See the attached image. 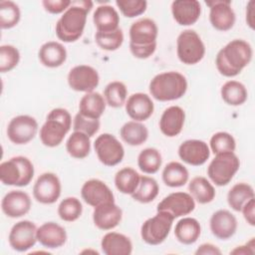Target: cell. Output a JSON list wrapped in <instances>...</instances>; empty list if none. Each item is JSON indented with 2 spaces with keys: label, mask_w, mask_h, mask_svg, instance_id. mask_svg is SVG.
Masks as SVG:
<instances>
[{
  "label": "cell",
  "mask_w": 255,
  "mask_h": 255,
  "mask_svg": "<svg viewBox=\"0 0 255 255\" xmlns=\"http://www.w3.org/2000/svg\"><path fill=\"white\" fill-rule=\"evenodd\" d=\"M162 163L160 152L154 147L142 149L137 156V165L139 169L147 174H153L158 171Z\"/></svg>",
  "instance_id": "f35d334b"
},
{
  "label": "cell",
  "mask_w": 255,
  "mask_h": 255,
  "mask_svg": "<svg viewBox=\"0 0 255 255\" xmlns=\"http://www.w3.org/2000/svg\"><path fill=\"white\" fill-rule=\"evenodd\" d=\"M188 190L193 199L200 204L209 203L215 197L213 185L203 176L193 177L188 184Z\"/></svg>",
  "instance_id": "d6a6232c"
},
{
  "label": "cell",
  "mask_w": 255,
  "mask_h": 255,
  "mask_svg": "<svg viewBox=\"0 0 255 255\" xmlns=\"http://www.w3.org/2000/svg\"><path fill=\"white\" fill-rule=\"evenodd\" d=\"M38 57L42 65L47 68H58L67 59L66 48L59 42L49 41L44 43L38 52Z\"/></svg>",
  "instance_id": "4316f807"
},
{
  "label": "cell",
  "mask_w": 255,
  "mask_h": 255,
  "mask_svg": "<svg viewBox=\"0 0 255 255\" xmlns=\"http://www.w3.org/2000/svg\"><path fill=\"white\" fill-rule=\"evenodd\" d=\"M162 180L169 187L183 186L189 178L187 168L178 161L168 162L162 170Z\"/></svg>",
  "instance_id": "1f68e13d"
},
{
  "label": "cell",
  "mask_w": 255,
  "mask_h": 255,
  "mask_svg": "<svg viewBox=\"0 0 255 255\" xmlns=\"http://www.w3.org/2000/svg\"><path fill=\"white\" fill-rule=\"evenodd\" d=\"M126 112L128 116L135 122H143L151 117L154 106L150 97L143 93H135L130 95L126 104Z\"/></svg>",
  "instance_id": "7402d4cb"
},
{
  "label": "cell",
  "mask_w": 255,
  "mask_h": 255,
  "mask_svg": "<svg viewBox=\"0 0 255 255\" xmlns=\"http://www.w3.org/2000/svg\"><path fill=\"white\" fill-rule=\"evenodd\" d=\"M61 190L59 177L53 172H44L34 183L33 196L42 204H52L59 199Z\"/></svg>",
  "instance_id": "7c38bea8"
},
{
  "label": "cell",
  "mask_w": 255,
  "mask_h": 255,
  "mask_svg": "<svg viewBox=\"0 0 255 255\" xmlns=\"http://www.w3.org/2000/svg\"><path fill=\"white\" fill-rule=\"evenodd\" d=\"M174 218L166 211L157 213L146 219L140 228L141 239L149 245H159L168 236Z\"/></svg>",
  "instance_id": "ba28073f"
},
{
  "label": "cell",
  "mask_w": 255,
  "mask_h": 255,
  "mask_svg": "<svg viewBox=\"0 0 255 255\" xmlns=\"http://www.w3.org/2000/svg\"><path fill=\"white\" fill-rule=\"evenodd\" d=\"M240 166V160L234 152L215 154L207 167V175L215 185L228 184Z\"/></svg>",
  "instance_id": "8992f818"
},
{
  "label": "cell",
  "mask_w": 255,
  "mask_h": 255,
  "mask_svg": "<svg viewBox=\"0 0 255 255\" xmlns=\"http://www.w3.org/2000/svg\"><path fill=\"white\" fill-rule=\"evenodd\" d=\"M200 234L201 226L195 218L183 217L175 224L174 235L177 241L184 245L195 243Z\"/></svg>",
  "instance_id": "f546056e"
},
{
  "label": "cell",
  "mask_w": 255,
  "mask_h": 255,
  "mask_svg": "<svg viewBox=\"0 0 255 255\" xmlns=\"http://www.w3.org/2000/svg\"><path fill=\"white\" fill-rule=\"evenodd\" d=\"M210 148L214 154L223 152H234L236 141L234 137L226 131H218L210 138Z\"/></svg>",
  "instance_id": "ee69618b"
},
{
  "label": "cell",
  "mask_w": 255,
  "mask_h": 255,
  "mask_svg": "<svg viewBox=\"0 0 255 255\" xmlns=\"http://www.w3.org/2000/svg\"><path fill=\"white\" fill-rule=\"evenodd\" d=\"M34 165L22 155L11 157L0 164V180L5 185L27 186L34 176Z\"/></svg>",
  "instance_id": "5b68a950"
},
{
  "label": "cell",
  "mask_w": 255,
  "mask_h": 255,
  "mask_svg": "<svg viewBox=\"0 0 255 255\" xmlns=\"http://www.w3.org/2000/svg\"><path fill=\"white\" fill-rule=\"evenodd\" d=\"M244 219L251 226L255 225V197L248 200L241 209Z\"/></svg>",
  "instance_id": "f907efd6"
},
{
  "label": "cell",
  "mask_w": 255,
  "mask_h": 255,
  "mask_svg": "<svg viewBox=\"0 0 255 255\" xmlns=\"http://www.w3.org/2000/svg\"><path fill=\"white\" fill-rule=\"evenodd\" d=\"M184 121V111L178 106H171L162 113L159 120V129L164 135L174 137L181 132Z\"/></svg>",
  "instance_id": "cb8c5ba5"
},
{
  "label": "cell",
  "mask_w": 255,
  "mask_h": 255,
  "mask_svg": "<svg viewBox=\"0 0 255 255\" xmlns=\"http://www.w3.org/2000/svg\"><path fill=\"white\" fill-rule=\"evenodd\" d=\"M158 28L149 18H141L133 22L129 28V45L146 47L156 44Z\"/></svg>",
  "instance_id": "2e32d148"
},
{
  "label": "cell",
  "mask_w": 255,
  "mask_h": 255,
  "mask_svg": "<svg viewBox=\"0 0 255 255\" xmlns=\"http://www.w3.org/2000/svg\"><path fill=\"white\" fill-rule=\"evenodd\" d=\"M211 233L218 239L226 240L231 238L237 230L236 217L226 209L215 211L209 221Z\"/></svg>",
  "instance_id": "ffe728a7"
},
{
  "label": "cell",
  "mask_w": 255,
  "mask_h": 255,
  "mask_svg": "<svg viewBox=\"0 0 255 255\" xmlns=\"http://www.w3.org/2000/svg\"><path fill=\"white\" fill-rule=\"evenodd\" d=\"M81 195L84 201L93 207L106 202H115V196L110 187L97 178L89 179L83 184Z\"/></svg>",
  "instance_id": "e0dca14e"
},
{
  "label": "cell",
  "mask_w": 255,
  "mask_h": 255,
  "mask_svg": "<svg viewBox=\"0 0 255 255\" xmlns=\"http://www.w3.org/2000/svg\"><path fill=\"white\" fill-rule=\"evenodd\" d=\"M254 253H255L254 238H251L250 241L247 242L245 245L237 246L230 251V254H235V255H252Z\"/></svg>",
  "instance_id": "f5cc1de1"
},
{
  "label": "cell",
  "mask_w": 255,
  "mask_h": 255,
  "mask_svg": "<svg viewBox=\"0 0 255 255\" xmlns=\"http://www.w3.org/2000/svg\"><path fill=\"white\" fill-rule=\"evenodd\" d=\"M155 49H156V44L146 46V47H136V46L129 45L130 53L137 59L149 58L151 55H153V53L155 52Z\"/></svg>",
  "instance_id": "681fc988"
},
{
  "label": "cell",
  "mask_w": 255,
  "mask_h": 255,
  "mask_svg": "<svg viewBox=\"0 0 255 255\" xmlns=\"http://www.w3.org/2000/svg\"><path fill=\"white\" fill-rule=\"evenodd\" d=\"M254 197L253 187L245 182L234 184L227 193L228 205L235 211H241L243 205Z\"/></svg>",
  "instance_id": "8d00e7d4"
},
{
  "label": "cell",
  "mask_w": 255,
  "mask_h": 255,
  "mask_svg": "<svg viewBox=\"0 0 255 255\" xmlns=\"http://www.w3.org/2000/svg\"><path fill=\"white\" fill-rule=\"evenodd\" d=\"M120 134L126 143L136 146L142 144L147 139L148 129L140 122L129 121L121 128Z\"/></svg>",
  "instance_id": "4dcf8cb0"
},
{
  "label": "cell",
  "mask_w": 255,
  "mask_h": 255,
  "mask_svg": "<svg viewBox=\"0 0 255 255\" xmlns=\"http://www.w3.org/2000/svg\"><path fill=\"white\" fill-rule=\"evenodd\" d=\"M21 18L19 6L13 1H0V27L1 29H11L15 27Z\"/></svg>",
  "instance_id": "60d3db41"
},
{
  "label": "cell",
  "mask_w": 255,
  "mask_h": 255,
  "mask_svg": "<svg viewBox=\"0 0 255 255\" xmlns=\"http://www.w3.org/2000/svg\"><path fill=\"white\" fill-rule=\"evenodd\" d=\"M178 156L185 163L199 166L204 164L210 156L207 143L200 139H187L178 147Z\"/></svg>",
  "instance_id": "ac0fdd59"
},
{
  "label": "cell",
  "mask_w": 255,
  "mask_h": 255,
  "mask_svg": "<svg viewBox=\"0 0 255 255\" xmlns=\"http://www.w3.org/2000/svg\"><path fill=\"white\" fill-rule=\"evenodd\" d=\"M139 179L140 175L135 169L132 167H124L116 173L115 185L120 192L131 195L135 191Z\"/></svg>",
  "instance_id": "d590c367"
},
{
  "label": "cell",
  "mask_w": 255,
  "mask_h": 255,
  "mask_svg": "<svg viewBox=\"0 0 255 255\" xmlns=\"http://www.w3.org/2000/svg\"><path fill=\"white\" fill-rule=\"evenodd\" d=\"M72 4L70 0H44L42 5L45 10L51 14H60L65 12Z\"/></svg>",
  "instance_id": "c3c4849f"
},
{
  "label": "cell",
  "mask_w": 255,
  "mask_h": 255,
  "mask_svg": "<svg viewBox=\"0 0 255 255\" xmlns=\"http://www.w3.org/2000/svg\"><path fill=\"white\" fill-rule=\"evenodd\" d=\"M221 250L211 244V243H203L201 244L195 251V255H220Z\"/></svg>",
  "instance_id": "816d5d0a"
},
{
  "label": "cell",
  "mask_w": 255,
  "mask_h": 255,
  "mask_svg": "<svg viewBox=\"0 0 255 255\" xmlns=\"http://www.w3.org/2000/svg\"><path fill=\"white\" fill-rule=\"evenodd\" d=\"M253 50L251 45L242 39H234L220 49L216 55L215 65L218 72L227 78H232L251 62Z\"/></svg>",
  "instance_id": "6da1fadb"
},
{
  "label": "cell",
  "mask_w": 255,
  "mask_h": 255,
  "mask_svg": "<svg viewBox=\"0 0 255 255\" xmlns=\"http://www.w3.org/2000/svg\"><path fill=\"white\" fill-rule=\"evenodd\" d=\"M176 53L179 61L185 65L200 62L205 55V46L194 30L182 31L176 40Z\"/></svg>",
  "instance_id": "52a82bcc"
},
{
  "label": "cell",
  "mask_w": 255,
  "mask_h": 255,
  "mask_svg": "<svg viewBox=\"0 0 255 255\" xmlns=\"http://www.w3.org/2000/svg\"><path fill=\"white\" fill-rule=\"evenodd\" d=\"M83 213V205L80 199L74 196L66 197L58 206L59 217L67 222H73L80 218Z\"/></svg>",
  "instance_id": "b9f144b4"
},
{
  "label": "cell",
  "mask_w": 255,
  "mask_h": 255,
  "mask_svg": "<svg viewBox=\"0 0 255 255\" xmlns=\"http://www.w3.org/2000/svg\"><path fill=\"white\" fill-rule=\"evenodd\" d=\"M222 100L229 106H241L248 98L246 87L238 81L226 82L220 90Z\"/></svg>",
  "instance_id": "836d02e7"
},
{
  "label": "cell",
  "mask_w": 255,
  "mask_h": 255,
  "mask_svg": "<svg viewBox=\"0 0 255 255\" xmlns=\"http://www.w3.org/2000/svg\"><path fill=\"white\" fill-rule=\"evenodd\" d=\"M72 117L63 108L53 109L40 128V139L45 146H58L71 129Z\"/></svg>",
  "instance_id": "277c9868"
},
{
  "label": "cell",
  "mask_w": 255,
  "mask_h": 255,
  "mask_svg": "<svg viewBox=\"0 0 255 255\" xmlns=\"http://www.w3.org/2000/svg\"><path fill=\"white\" fill-rule=\"evenodd\" d=\"M148 88L151 97L159 102L175 101L186 93L187 81L178 72H163L151 79Z\"/></svg>",
  "instance_id": "3957f363"
},
{
  "label": "cell",
  "mask_w": 255,
  "mask_h": 255,
  "mask_svg": "<svg viewBox=\"0 0 255 255\" xmlns=\"http://www.w3.org/2000/svg\"><path fill=\"white\" fill-rule=\"evenodd\" d=\"M123 218V211L115 202H106L95 207L93 211L94 224L102 230L117 227Z\"/></svg>",
  "instance_id": "44dd1931"
},
{
  "label": "cell",
  "mask_w": 255,
  "mask_h": 255,
  "mask_svg": "<svg viewBox=\"0 0 255 255\" xmlns=\"http://www.w3.org/2000/svg\"><path fill=\"white\" fill-rule=\"evenodd\" d=\"M68 85L76 92L92 93L99 86L100 76L96 69L88 65H78L68 74Z\"/></svg>",
  "instance_id": "4fadbf2b"
},
{
  "label": "cell",
  "mask_w": 255,
  "mask_h": 255,
  "mask_svg": "<svg viewBox=\"0 0 255 255\" xmlns=\"http://www.w3.org/2000/svg\"><path fill=\"white\" fill-rule=\"evenodd\" d=\"M100 120H93L82 116L81 114H77L74 118L73 122V129L74 131H81L89 135L90 137L95 135L100 129Z\"/></svg>",
  "instance_id": "7dc6e473"
},
{
  "label": "cell",
  "mask_w": 255,
  "mask_h": 255,
  "mask_svg": "<svg viewBox=\"0 0 255 255\" xmlns=\"http://www.w3.org/2000/svg\"><path fill=\"white\" fill-rule=\"evenodd\" d=\"M94 148L99 160L107 166L119 164L125 156L123 144L111 133L100 134L94 142Z\"/></svg>",
  "instance_id": "9c48e42d"
},
{
  "label": "cell",
  "mask_w": 255,
  "mask_h": 255,
  "mask_svg": "<svg viewBox=\"0 0 255 255\" xmlns=\"http://www.w3.org/2000/svg\"><path fill=\"white\" fill-rule=\"evenodd\" d=\"M20 61L18 49L12 45H2L0 47V72L6 73L13 70Z\"/></svg>",
  "instance_id": "f6af8a7d"
},
{
  "label": "cell",
  "mask_w": 255,
  "mask_h": 255,
  "mask_svg": "<svg viewBox=\"0 0 255 255\" xmlns=\"http://www.w3.org/2000/svg\"><path fill=\"white\" fill-rule=\"evenodd\" d=\"M93 5L90 0L72 1L71 6L63 13L56 24L57 37L66 43L79 40L84 33L87 16Z\"/></svg>",
  "instance_id": "7a4b0ae2"
},
{
  "label": "cell",
  "mask_w": 255,
  "mask_h": 255,
  "mask_svg": "<svg viewBox=\"0 0 255 255\" xmlns=\"http://www.w3.org/2000/svg\"><path fill=\"white\" fill-rule=\"evenodd\" d=\"M159 191L157 181L149 176H140L139 183L135 191L131 194L132 199L140 203H149L155 199Z\"/></svg>",
  "instance_id": "74e56055"
},
{
  "label": "cell",
  "mask_w": 255,
  "mask_h": 255,
  "mask_svg": "<svg viewBox=\"0 0 255 255\" xmlns=\"http://www.w3.org/2000/svg\"><path fill=\"white\" fill-rule=\"evenodd\" d=\"M9 245L18 252H25L36 244L37 227L34 222L29 220H21L15 223L8 236Z\"/></svg>",
  "instance_id": "8fae6325"
},
{
  "label": "cell",
  "mask_w": 255,
  "mask_h": 255,
  "mask_svg": "<svg viewBox=\"0 0 255 255\" xmlns=\"http://www.w3.org/2000/svg\"><path fill=\"white\" fill-rule=\"evenodd\" d=\"M254 7H255V2L253 0L249 1L247 6H246V23L247 25L251 28L254 29Z\"/></svg>",
  "instance_id": "db71d44e"
},
{
  "label": "cell",
  "mask_w": 255,
  "mask_h": 255,
  "mask_svg": "<svg viewBox=\"0 0 255 255\" xmlns=\"http://www.w3.org/2000/svg\"><path fill=\"white\" fill-rule=\"evenodd\" d=\"M128 90L126 85L120 81L109 83L104 90V98L107 105L112 108H121L127 102Z\"/></svg>",
  "instance_id": "ab89813d"
},
{
  "label": "cell",
  "mask_w": 255,
  "mask_h": 255,
  "mask_svg": "<svg viewBox=\"0 0 255 255\" xmlns=\"http://www.w3.org/2000/svg\"><path fill=\"white\" fill-rule=\"evenodd\" d=\"M101 248L106 255H129L132 252V243L122 233L108 232L102 238Z\"/></svg>",
  "instance_id": "484cf974"
},
{
  "label": "cell",
  "mask_w": 255,
  "mask_h": 255,
  "mask_svg": "<svg viewBox=\"0 0 255 255\" xmlns=\"http://www.w3.org/2000/svg\"><path fill=\"white\" fill-rule=\"evenodd\" d=\"M205 4L210 8L209 21L213 28L224 32L230 30L234 26L236 16L231 7V1H206Z\"/></svg>",
  "instance_id": "9a60e30c"
},
{
  "label": "cell",
  "mask_w": 255,
  "mask_h": 255,
  "mask_svg": "<svg viewBox=\"0 0 255 255\" xmlns=\"http://www.w3.org/2000/svg\"><path fill=\"white\" fill-rule=\"evenodd\" d=\"M38 131L37 121L28 115L13 118L7 127V136L15 144H26L31 141Z\"/></svg>",
  "instance_id": "30bf717a"
},
{
  "label": "cell",
  "mask_w": 255,
  "mask_h": 255,
  "mask_svg": "<svg viewBox=\"0 0 255 255\" xmlns=\"http://www.w3.org/2000/svg\"><path fill=\"white\" fill-rule=\"evenodd\" d=\"M93 21L98 32H111L119 29L120 16L111 5H100L96 8Z\"/></svg>",
  "instance_id": "83f0119b"
},
{
  "label": "cell",
  "mask_w": 255,
  "mask_h": 255,
  "mask_svg": "<svg viewBox=\"0 0 255 255\" xmlns=\"http://www.w3.org/2000/svg\"><path fill=\"white\" fill-rule=\"evenodd\" d=\"M106 100L100 93H87L80 100L79 114L89 119L100 120L106 110Z\"/></svg>",
  "instance_id": "f1b7e54d"
},
{
  "label": "cell",
  "mask_w": 255,
  "mask_h": 255,
  "mask_svg": "<svg viewBox=\"0 0 255 255\" xmlns=\"http://www.w3.org/2000/svg\"><path fill=\"white\" fill-rule=\"evenodd\" d=\"M116 5L125 17L134 18L145 12L147 2L144 0H117Z\"/></svg>",
  "instance_id": "bcb514c9"
},
{
  "label": "cell",
  "mask_w": 255,
  "mask_h": 255,
  "mask_svg": "<svg viewBox=\"0 0 255 255\" xmlns=\"http://www.w3.org/2000/svg\"><path fill=\"white\" fill-rule=\"evenodd\" d=\"M171 13L177 24L190 26L199 19L201 5L196 0H175L171 3Z\"/></svg>",
  "instance_id": "603a6c76"
},
{
  "label": "cell",
  "mask_w": 255,
  "mask_h": 255,
  "mask_svg": "<svg viewBox=\"0 0 255 255\" xmlns=\"http://www.w3.org/2000/svg\"><path fill=\"white\" fill-rule=\"evenodd\" d=\"M31 198L22 190H11L5 194L1 202L3 213L10 218H19L30 211Z\"/></svg>",
  "instance_id": "d6986e66"
},
{
  "label": "cell",
  "mask_w": 255,
  "mask_h": 255,
  "mask_svg": "<svg viewBox=\"0 0 255 255\" xmlns=\"http://www.w3.org/2000/svg\"><path fill=\"white\" fill-rule=\"evenodd\" d=\"M66 149L74 158L82 159L87 157L91 151L90 136L81 131H74L67 139Z\"/></svg>",
  "instance_id": "e575fe53"
},
{
  "label": "cell",
  "mask_w": 255,
  "mask_h": 255,
  "mask_svg": "<svg viewBox=\"0 0 255 255\" xmlns=\"http://www.w3.org/2000/svg\"><path fill=\"white\" fill-rule=\"evenodd\" d=\"M37 240L46 248H59L66 243L67 232L56 222H46L37 228Z\"/></svg>",
  "instance_id": "d4e9b609"
},
{
  "label": "cell",
  "mask_w": 255,
  "mask_h": 255,
  "mask_svg": "<svg viewBox=\"0 0 255 255\" xmlns=\"http://www.w3.org/2000/svg\"><path fill=\"white\" fill-rule=\"evenodd\" d=\"M195 208L193 197L186 192H172L165 196L158 204L157 211H166L174 219L191 213Z\"/></svg>",
  "instance_id": "5bb4252c"
},
{
  "label": "cell",
  "mask_w": 255,
  "mask_h": 255,
  "mask_svg": "<svg viewBox=\"0 0 255 255\" xmlns=\"http://www.w3.org/2000/svg\"><path fill=\"white\" fill-rule=\"evenodd\" d=\"M95 41L97 45L106 51L118 50L124 42V33L121 28L111 32H96Z\"/></svg>",
  "instance_id": "7bdbcfd3"
}]
</instances>
